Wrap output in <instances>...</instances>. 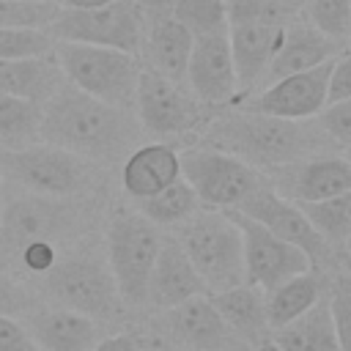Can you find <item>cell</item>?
Returning a JSON list of instances; mask_svg holds the SVG:
<instances>
[{
	"label": "cell",
	"mask_w": 351,
	"mask_h": 351,
	"mask_svg": "<svg viewBox=\"0 0 351 351\" xmlns=\"http://www.w3.org/2000/svg\"><path fill=\"white\" fill-rule=\"evenodd\" d=\"M140 129L143 126L132 110L107 104L71 82H63L41 104L38 140L66 148L82 159L118 162L134 148Z\"/></svg>",
	"instance_id": "obj_1"
},
{
	"label": "cell",
	"mask_w": 351,
	"mask_h": 351,
	"mask_svg": "<svg viewBox=\"0 0 351 351\" xmlns=\"http://www.w3.org/2000/svg\"><path fill=\"white\" fill-rule=\"evenodd\" d=\"M203 129V145L239 156L252 167H282L335 151L315 118H280L252 110H228Z\"/></svg>",
	"instance_id": "obj_2"
},
{
	"label": "cell",
	"mask_w": 351,
	"mask_h": 351,
	"mask_svg": "<svg viewBox=\"0 0 351 351\" xmlns=\"http://www.w3.org/2000/svg\"><path fill=\"white\" fill-rule=\"evenodd\" d=\"M285 16L269 0H228V44L239 80V99L263 85V74L280 49Z\"/></svg>",
	"instance_id": "obj_3"
},
{
	"label": "cell",
	"mask_w": 351,
	"mask_h": 351,
	"mask_svg": "<svg viewBox=\"0 0 351 351\" xmlns=\"http://www.w3.org/2000/svg\"><path fill=\"white\" fill-rule=\"evenodd\" d=\"M52 52L58 58L66 82L107 104L134 110L137 77L143 69L137 55L112 47L77 44V41H55Z\"/></svg>",
	"instance_id": "obj_4"
},
{
	"label": "cell",
	"mask_w": 351,
	"mask_h": 351,
	"mask_svg": "<svg viewBox=\"0 0 351 351\" xmlns=\"http://www.w3.org/2000/svg\"><path fill=\"white\" fill-rule=\"evenodd\" d=\"M181 247L195 271L200 274L206 291L217 293L247 282L241 230L225 208L195 211L181 230Z\"/></svg>",
	"instance_id": "obj_5"
},
{
	"label": "cell",
	"mask_w": 351,
	"mask_h": 351,
	"mask_svg": "<svg viewBox=\"0 0 351 351\" xmlns=\"http://www.w3.org/2000/svg\"><path fill=\"white\" fill-rule=\"evenodd\" d=\"M162 247V236L143 214H115L107 228V269L115 280L118 296L126 304H145L148 277Z\"/></svg>",
	"instance_id": "obj_6"
},
{
	"label": "cell",
	"mask_w": 351,
	"mask_h": 351,
	"mask_svg": "<svg viewBox=\"0 0 351 351\" xmlns=\"http://www.w3.org/2000/svg\"><path fill=\"white\" fill-rule=\"evenodd\" d=\"M47 33L52 41L96 44L140 55L145 19L134 0H115L101 8H58Z\"/></svg>",
	"instance_id": "obj_7"
},
{
	"label": "cell",
	"mask_w": 351,
	"mask_h": 351,
	"mask_svg": "<svg viewBox=\"0 0 351 351\" xmlns=\"http://www.w3.org/2000/svg\"><path fill=\"white\" fill-rule=\"evenodd\" d=\"M0 173L22 189L49 197H69L90 184V165L49 143L5 148V154H0Z\"/></svg>",
	"instance_id": "obj_8"
},
{
	"label": "cell",
	"mask_w": 351,
	"mask_h": 351,
	"mask_svg": "<svg viewBox=\"0 0 351 351\" xmlns=\"http://www.w3.org/2000/svg\"><path fill=\"white\" fill-rule=\"evenodd\" d=\"M181 178L195 189L197 200L211 208H236L266 178L258 167L211 145H195L178 154Z\"/></svg>",
	"instance_id": "obj_9"
},
{
	"label": "cell",
	"mask_w": 351,
	"mask_h": 351,
	"mask_svg": "<svg viewBox=\"0 0 351 351\" xmlns=\"http://www.w3.org/2000/svg\"><path fill=\"white\" fill-rule=\"evenodd\" d=\"M38 285L60 307L85 313L90 318H110L121 304L110 269L88 255L58 258L55 266L38 277Z\"/></svg>",
	"instance_id": "obj_10"
},
{
	"label": "cell",
	"mask_w": 351,
	"mask_h": 351,
	"mask_svg": "<svg viewBox=\"0 0 351 351\" xmlns=\"http://www.w3.org/2000/svg\"><path fill=\"white\" fill-rule=\"evenodd\" d=\"M134 110L140 126L156 137H178L206 123V104L184 82H173L145 66L137 77Z\"/></svg>",
	"instance_id": "obj_11"
},
{
	"label": "cell",
	"mask_w": 351,
	"mask_h": 351,
	"mask_svg": "<svg viewBox=\"0 0 351 351\" xmlns=\"http://www.w3.org/2000/svg\"><path fill=\"white\" fill-rule=\"evenodd\" d=\"M225 211L241 230L244 277L250 285H255L261 291H271L274 285L285 282L288 277L310 269V258L299 247L277 239L269 228H263L252 217L241 214L239 208H225Z\"/></svg>",
	"instance_id": "obj_12"
},
{
	"label": "cell",
	"mask_w": 351,
	"mask_h": 351,
	"mask_svg": "<svg viewBox=\"0 0 351 351\" xmlns=\"http://www.w3.org/2000/svg\"><path fill=\"white\" fill-rule=\"evenodd\" d=\"M241 214L252 217L255 222H261L263 228H269L277 239L282 241H291L293 247H299L307 258H310V266H324L329 252H332V244H326L321 239V233L310 225V219L302 214V208L282 197L271 184L269 178L255 186L239 206H236Z\"/></svg>",
	"instance_id": "obj_13"
},
{
	"label": "cell",
	"mask_w": 351,
	"mask_h": 351,
	"mask_svg": "<svg viewBox=\"0 0 351 351\" xmlns=\"http://www.w3.org/2000/svg\"><path fill=\"white\" fill-rule=\"evenodd\" d=\"M71 222V208L63 197L27 192L22 197L8 200L0 208V261L11 263L19 247L38 239L60 236Z\"/></svg>",
	"instance_id": "obj_14"
},
{
	"label": "cell",
	"mask_w": 351,
	"mask_h": 351,
	"mask_svg": "<svg viewBox=\"0 0 351 351\" xmlns=\"http://www.w3.org/2000/svg\"><path fill=\"white\" fill-rule=\"evenodd\" d=\"M335 60V58H332ZM332 60H324L307 71L285 74L250 96L241 99V110L280 115V118H315L326 107V82L332 71Z\"/></svg>",
	"instance_id": "obj_15"
},
{
	"label": "cell",
	"mask_w": 351,
	"mask_h": 351,
	"mask_svg": "<svg viewBox=\"0 0 351 351\" xmlns=\"http://www.w3.org/2000/svg\"><path fill=\"white\" fill-rule=\"evenodd\" d=\"M165 337L184 351H247V346L222 321L211 299L203 293L167 307L162 318Z\"/></svg>",
	"instance_id": "obj_16"
},
{
	"label": "cell",
	"mask_w": 351,
	"mask_h": 351,
	"mask_svg": "<svg viewBox=\"0 0 351 351\" xmlns=\"http://www.w3.org/2000/svg\"><path fill=\"white\" fill-rule=\"evenodd\" d=\"M186 88L206 107H225L239 99V80L228 44V30L195 36L186 63Z\"/></svg>",
	"instance_id": "obj_17"
},
{
	"label": "cell",
	"mask_w": 351,
	"mask_h": 351,
	"mask_svg": "<svg viewBox=\"0 0 351 351\" xmlns=\"http://www.w3.org/2000/svg\"><path fill=\"white\" fill-rule=\"evenodd\" d=\"M269 184L293 203L324 200L351 189V156L318 154L282 167H271Z\"/></svg>",
	"instance_id": "obj_18"
},
{
	"label": "cell",
	"mask_w": 351,
	"mask_h": 351,
	"mask_svg": "<svg viewBox=\"0 0 351 351\" xmlns=\"http://www.w3.org/2000/svg\"><path fill=\"white\" fill-rule=\"evenodd\" d=\"M343 49L340 41L324 36L318 27H313L302 14L291 16L285 22V33L280 41V49L274 52L266 74H263V85L285 77V74H296V71H307L324 60H332L337 52Z\"/></svg>",
	"instance_id": "obj_19"
},
{
	"label": "cell",
	"mask_w": 351,
	"mask_h": 351,
	"mask_svg": "<svg viewBox=\"0 0 351 351\" xmlns=\"http://www.w3.org/2000/svg\"><path fill=\"white\" fill-rule=\"evenodd\" d=\"M25 329L30 332L38 351H90L99 343L96 321L69 307L30 313Z\"/></svg>",
	"instance_id": "obj_20"
},
{
	"label": "cell",
	"mask_w": 351,
	"mask_h": 351,
	"mask_svg": "<svg viewBox=\"0 0 351 351\" xmlns=\"http://www.w3.org/2000/svg\"><path fill=\"white\" fill-rule=\"evenodd\" d=\"M197 293H206V285H203L200 274L195 271V266L189 263L184 247L176 241L162 244L156 252L151 277H148L145 302H151L159 310H167V307H176Z\"/></svg>",
	"instance_id": "obj_21"
},
{
	"label": "cell",
	"mask_w": 351,
	"mask_h": 351,
	"mask_svg": "<svg viewBox=\"0 0 351 351\" xmlns=\"http://www.w3.org/2000/svg\"><path fill=\"white\" fill-rule=\"evenodd\" d=\"M222 321L233 329V335L252 351L271 346V329L266 321V304L261 288L241 282L228 291H217L208 296Z\"/></svg>",
	"instance_id": "obj_22"
},
{
	"label": "cell",
	"mask_w": 351,
	"mask_h": 351,
	"mask_svg": "<svg viewBox=\"0 0 351 351\" xmlns=\"http://www.w3.org/2000/svg\"><path fill=\"white\" fill-rule=\"evenodd\" d=\"M176 178H181L178 151L167 143H148L132 148L121 167V184L137 200L162 192Z\"/></svg>",
	"instance_id": "obj_23"
},
{
	"label": "cell",
	"mask_w": 351,
	"mask_h": 351,
	"mask_svg": "<svg viewBox=\"0 0 351 351\" xmlns=\"http://www.w3.org/2000/svg\"><path fill=\"white\" fill-rule=\"evenodd\" d=\"M192 41L195 36L173 16L148 22L140 47V52L145 55V69L186 85V63H189Z\"/></svg>",
	"instance_id": "obj_24"
},
{
	"label": "cell",
	"mask_w": 351,
	"mask_h": 351,
	"mask_svg": "<svg viewBox=\"0 0 351 351\" xmlns=\"http://www.w3.org/2000/svg\"><path fill=\"white\" fill-rule=\"evenodd\" d=\"M63 82L66 77L58 66L55 52L0 60V93H11L44 104Z\"/></svg>",
	"instance_id": "obj_25"
},
{
	"label": "cell",
	"mask_w": 351,
	"mask_h": 351,
	"mask_svg": "<svg viewBox=\"0 0 351 351\" xmlns=\"http://www.w3.org/2000/svg\"><path fill=\"white\" fill-rule=\"evenodd\" d=\"M271 346L277 351H340L329 302L318 299L307 313L291 324L271 332Z\"/></svg>",
	"instance_id": "obj_26"
},
{
	"label": "cell",
	"mask_w": 351,
	"mask_h": 351,
	"mask_svg": "<svg viewBox=\"0 0 351 351\" xmlns=\"http://www.w3.org/2000/svg\"><path fill=\"white\" fill-rule=\"evenodd\" d=\"M318 299H321V282H318L315 274H310V269L302 271V274L288 277L280 285H274L269 291V296L263 299L269 329L274 332V329L291 324L293 318H299L302 313H307Z\"/></svg>",
	"instance_id": "obj_27"
},
{
	"label": "cell",
	"mask_w": 351,
	"mask_h": 351,
	"mask_svg": "<svg viewBox=\"0 0 351 351\" xmlns=\"http://www.w3.org/2000/svg\"><path fill=\"white\" fill-rule=\"evenodd\" d=\"M41 126V104L30 99H19L11 93H0V145L22 148L38 140Z\"/></svg>",
	"instance_id": "obj_28"
},
{
	"label": "cell",
	"mask_w": 351,
	"mask_h": 351,
	"mask_svg": "<svg viewBox=\"0 0 351 351\" xmlns=\"http://www.w3.org/2000/svg\"><path fill=\"white\" fill-rule=\"evenodd\" d=\"M296 206L302 208V214L310 219V225L321 233L326 244H346L351 233V189L324 200H307Z\"/></svg>",
	"instance_id": "obj_29"
},
{
	"label": "cell",
	"mask_w": 351,
	"mask_h": 351,
	"mask_svg": "<svg viewBox=\"0 0 351 351\" xmlns=\"http://www.w3.org/2000/svg\"><path fill=\"white\" fill-rule=\"evenodd\" d=\"M197 206H200V200H197L195 189L184 178H176L162 192L143 197L140 214L145 219H151L154 225H173V222H184L186 217H192L197 211Z\"/></svg>",
	"instance_id": "obj_30"
},
{
	"label": "cell",
	"mask_w": 351,
	"mask_h": 351,
	"mask_svg": "<svg viewBox=\"0 0 351 351\" xmlns=\"http://www.w3.org/2000/svg\"><path fill=\"white\" fill-rule=\"evenodd\" d=\"M173 19H178L192 36H208L228 30V0H176Z\"/></svg>",
	"instance_id": "obj_31"
},
{
	"label": "cell",
	"mask_w": 351,
	"mask_h": 351,
	"mask_svg": "<svg viewBox=\"0 0 351 351\" xmlns=\"http://www.w3.org/2000/svg\"><path fill=\"white\" fill-rule=\"evenodd\" d=\"M302 16L324 36L346 44L348 22H351V0H307Z\"/></svg>",
	"instance_id": "obj_32"
},
{
	"label": "cell",
	"mask_w": 351,
	"mask_h": 351,
	"mask_svg": "<svg viewBox=\"0 0 351 351\" xmlns=\"http://www.w3.org/2000/svg\"><path fill=\"white\" fill-rule=\"evenodd\" d=\"M58 8V0H0V27H47Z\"/></svg>",
	"instance_id": "obj_33"
},
{
	"label": "cell",
	"mask_w": 351,
	"mask_h": 351,
	"mask_svg": "<svg viewBox=\"0 0 351 351\" xmlns=\"http://www.w3.org/2000/svg\"><path fill=\"white\" fill-rule=\"evenodd\" d=\"M52 44L47 27H0V60L47 55L52 52Z\"/></svg>",
	"instance_id": "obj_34"
},
{
	"label": "cell",
	"mask_w": 351,
	"mask_h": 351,
	"mask_svg": "<svg viewBox=\"0 0 351 351\" xmlns=\"http://www.w3.org/2000/svg\"><path fill=\"white\" fill-rule=\"evenodd\" d=\"M326 302H329V313H332L340 351H351V274L335 277Z\"/></svg>",
	"instance_id": "obj_35"
},
{
	"label": "cell",
	"mask_w": 351,
	"mask_h": 351,
	"mask_svg": "<svg viewBox=\"0 0 351 351\" xmlns=\"http://www.w3.org/2000/svg\"><path fill=\"white\" fill-rule=\"evenodd\" d=\"M315 123L335 148H351V96L340 101H329L315 115Z\"/></svg>",
	"instance_id": "obj_36"
},
{
	"label": "cell",
	"mask_w": 351,
	"mask_h": 351,
	"mask_svg": "<svg viewBox=\"0 0 351 351\" xmlns=\"http://www.w3.org/2000/svg\"><path fill=\"white\" fill-rule=\"evenodd\" d=\"M58 261V250L49 239H38V241H27L25 247L16 250V255L11 258V263H16L19 269H25L33 277H41L44 271H49Z\"/></svg>",
	"instance_id": "obj_37"
},
{
	"label": "cell",
	"mask_w": 351,
	"mask_h": 351,
	"mask_svg": "<svg viewBox=\"0 0 351 351\" xmlns=\"http://www.w3.org/2000/svg\"><path fill=\"white\" fill-rule=\"evenodd\" d=\"M351 96V49H340L332 60L329 82H326V104Z\"/></svg>",
	"instance_id": "obj_38"
},
{
	"label": "cell",
	"mask_w": 351,
	"mask_h": 351,
	"mask_svg": "<svg viewBox=\"0 0 351 351\" xmlns=\"http://www.w3.org/2000/svg\"><path fill=\"white\" fill-rule=\"evenodd\" d=\"M0 351H38L25 324L14 315H0Z\"/></svg>",
	"instance_id": "obj_39"
},
{
	"label": "cell",
	"mask_w": 351,
	"mask_h": 351,
	"mask_svg": "<svg viewBox=\"0 0 351 351\" xmlns=\"http://www.w3.org/2000/svg\"><path fill=\"white\" fill-rule=\"evenodd\" d=\"M30 313V293L14 282L11 277L0 274V315H25Z\"/></svg>",
	"instance_id": "obj_40"
},
{
	"label": "cell",
	"mask_w": 351,
	"mask_h": 351,
	"mask_svg": "<svg viewBox=\"0 0 351 351\" xmlns=\"http://www.w3.org/2000/svg\"><path fill=\"white\" fill-rule=\"evenodd\" d=\"M145 25L148 22H156V19H165V16H173V8H176V0H134Z\"/></svg>",
	"instance_id": "obj_41"
},
{
	"label": "cell",
	"mask_w": 351,
	"mask_h": 351,
	"mask_svg": "<svg viewBox=\"0 0 351 351\" xmlns=\"http://www.w3.org/2000/svg\"><path fill=\"white\" fill-rule=\"evenodd\" d=\"M90 351H140V346L132 335H112V337L99 340Z\"/></svg>",
	"instance_id": "obj_42"
},
{
	"label": "cell",
	"mask_w": 351,
	"mask_h": 351,
	"mask_svg": "<svg viewBox=\"0 0 351 351\" xmlns=\"http://www.w3.org/2000/svg\"><path fill=\"white\" fill-rule=\"evenodd\" d=\"M274 8H280L285 16H296V14H302V8H304V3L307 0H269Z\"/></svg>",
	"instance_id": "obj_43"
},
{
	"label": "cell",
	"mask_w": 351,
	"mask_h": 351,
	"mask_svg": "<svg viewBox=\"0 0 351 351\" xmlns=\"http://www.w3.org/2000/svg\"><path fill=\"white\" fill-rule=\"evenodd\" d=\"M110 3H115V0H58L60 8H101Z\"/></svg>",
	"instance_id": "obj_44"
},
{
	"label": "cell",
	"mask_w": 351,
	"mask_h": 351,
	"mask_svg": "<svg viewBox=\"0 0 351 351\" xmlns=\"http://www.w3.org/2000/svg\"><path fill=\"white\" fill-rule=\"evenodd\" d=\"M346 247H348V252H351V233H348V239H346Z\"/></svg>",
	"instance_id": "obj_45"
},
{
	"label": "cell",
	"mask_w": 351,
	"mask_h": 351,
	"mask_svg": "<svg viewBox=\"0 0 351 351\" xmlns=\"http://www.w3.org/2000/svg\"><path fill=\"white\" fill-rule=\"evenodd\" d=\"M346 41L351 44V22H348V36H346Z\"/></svg>",
	"instance_id": "obj_46"
},
{
	"label": "cell",
	"mask_w": 351,
	"mask_h": 351,
	"mask_svg": "<svg viewBox=\"0 0 351 351\" xmlns=\"http://www.w3.org/2000/svg\"><path fill=\"white\" fill-rule=\"evenodd\" d=\"M258 351H277L274 346H266V348H258Z\"/></svg>",
	"instance_id": "obj_47"
},
{
	"label": "cell",
	"mask_w": 351,
	"mask_h": 351,
	"mask_svg": "<svg viewBox=\"0 0 351 351\" xmlns=\"http://www.w3.org/2000/svg\"><path fill=\"white\" fill-rule=\"evenodd\" d=\"M162 351H184V348H162Z\"/></svg>",
	"instance_id": "obj_48"
},
{
	"label": "cell",
	"mask_w": 351,
	"mask_h": 351,
	"mask_svg": "<svg viewBox=\"0 0 351 351\" xmlns=\"http://www.w3.org/2000/svg\"><path fill=\"white\" fill-rule=\"evenodd\" d=\"M348 156H351V148H348Z\"/></svg>",
	"instance_id": "obj_49"
},
{
	"label": "cell",
	"mask_w": 351,
	"mask_h": 351,
	"mask_svg": "<svg viewBox=\"0 0 351 351\" xmlns=\"http://www.w3.org/2000/svg\"><path fill=\"white\" fill-rule=\"evenodd\" d=\"M0 208H3V203H0Z\"/></svg>",
	"instance_id": "obj_50"
}]
</instances>
